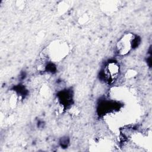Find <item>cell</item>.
I'll use <instances>...</instances> for the list:
<instances>
[{"label": "cell", "instance_id": "6da1fadb", "mask_svg": "<svg viewBox=\"0 0 152 152\" xmlns=\"http://www.w3.org/2000/svg\"><path fill=\"white\" fill-rule=\"evenodd\" d=\"M133 42L131 34H126L121 38L118 43L117 49L121 55L127 53L131 49Z\"/></svg>", "mask_w": 152, "mask_h": 152}, {"label": "cell", "instance_id": "7a4b0ae2", "mask_svg": "<svg viewBox=\"0 0 152 152\" xmlns=\"http://www.w3.org/2000/svg\"><path fill=\"white\" fill-rule=\"evenodd\" d=\"M119 73V66L118 65L112 62L107 65L106 68L105 75L106 76L110 79H113Z\"/></svg>", "mask_w": 152, "mask_h": 152}]
</instances>
